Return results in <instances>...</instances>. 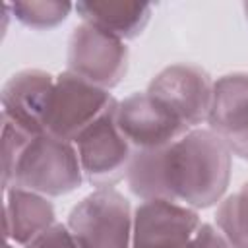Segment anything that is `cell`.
<instances>
[{
    "label": "cell",
    "instance_id": "2e32d148",
    "mask_svg": "<svg viewBox=\"0 0 248 248\" xmlns=\"http://www.w3.org/2000/svg\"><path fill=\"white\" fill-rule=\"evenodd\" d=\"M35 136L25 132L23 128L12 124L10 120L2 118V188L4 192L12 184V176L16 170V165L27 147V143Z\"/></svg>",
    "mask_w": 248,
    "mask_h": 248
},
{
    "label": "cell",
    "instance_id": "9c48e42d",
    "mask_svg": "<svg viewBox=\"0 0 248 248\" xmlns=\"http://www.w3.org/2000/svg\"><path fill=\"white\" fill-rule=\"evenodd\" d=\"M200 225L198 209L170 200H141L134 207L130 248H186Z\"/></svg>",
    "mask_w": 248,
    "mask_h": 248
},
{
    "label": "cell",
    "instance_id": "ffe728a7",
    "mask_svg": "<svg viewBox=\"0 0 248 248\" xmlns=\"http://www.w3.org/2000/svg\"><path fill=\"white\" fill-rule=\"evenodd\" d=\"M4 248H19V246H16V244H12V242H6V246Z\"/></svg>",
    "mask_w": 248,
    "mask_h": 248
},
{
    "label": "cell",
    "instance_id": "5bb4252c",
    "mask_svg": "<svg viewBox=\"0 0 248 248\" xmlns=\"http://www.w3.org/2000/svg\"><path fill=\"white\" fill-rule=\"evenodd\" d=\"M215 225L232 248H248V182L217 203Z\"/></svg>",
    "mask_w": 248,
    "mask_h": 248
},
{
    "label": "cell",
    "instance_id": "6da1fadb",
    "mask_svg": "<svg viewBox=\"0 0 248 248\" xmlns=\"http://www.w3.org/2000/svg\"><path fill=\"white\" fill-rule=\"evenodd\" d=\"M232 155L209 128H194L155 151H136L126 172L140 200H170L192 209L219 203L231 182Z\"/></svg>",
    "mask_w": 248,
    "mask_h": 248
},
{
    "label": "cell",
    "instance_id": "8992f818",
    "mask_svg": "<svg viewBox=\"0 0 248 248\" xmlns=\"http://www.w3.org/2000/svg\"><path fill=\"white\" fill-rule=\"evenodd\" d=\"M213 83L215 79L202 66L176 62L157 72L145 91L155 103L194 130L207 124Z\"/></svg>",
    "mask_w": 248,
    "mask_h": 248
},
{
    "label": "cell",
    "instance_id": "30bf717a",
    "mask_svg": "<svg viewBox=\"0 0 248 248\" xmlns=\"http://www.w3.org/2000/svg\"><path fill=\"white\" fill-rule=\"evenodd\" d=\"M207 128L225 141L231 155L248 161V72L215 79Z\"/></svg>",
    "mask_w": 248,
    "mask_h": 248
},
{
    "label": "cell",
    "instance_id": "7c38bea8",
    "mask_svg": "<svg viewBox=\"0 0 248 248\" xmlns=\"http://www.w3.org/2000/svg\"><path fill=\"white\" fill-rule=\"evenodd\" d=\"M56 223L50 198L23 188L6 190L4 232L6 240L23 248Z\"/></svg>",
    "mask_w": 248,
    "mask_h": 248
},
{
    "label": "cell",
    "instance_id": "9a60e30c",
    "mask_svg": "<svg viewBox=\"0 0 248 248\" xmlns=\"http://www.w3.org/2000/svg\"><path fill=\"white\" fill-rule=\"evenodd\" d=\"M8 6L14 14V19L37 31H48L58 27L68 19L70 12L76 8V4L60 0H19Z\"/></svg>",
    "mask_w": 248,
    "mask_h": 248
},
{
    "label": "cell",
    "instance_id": "3957f363",
    "mask_svg": "<svg viewBox=\"0 0 248 248\" xmlns=\"http://www.w3.org/2000/svg\"><path fill=\"white\" fill-rule=\"evenodd\" d=\"M66 225L81 248H130L134 207L116 188H95L72 207Z\"/></svg>",
    "mask_w": 248,
    "mask_h": 248
},
{
    "label": "cell",
    "instance_id": "52a82bcc",
    "mask_svg": "<svg viewBox=\"0 0 248 248\" xmlns=\"http://www.w3.org/2000/svg\"><path fill=\"white\" fill-rule=\"evenodd\" d=\"M130 50L126 41L81 21L68 41V72L110 91L128 72Z\"/></svg>",
    "mask_w": 248,
    "mask_h": 248
},
{
    "label": "cell",
    "instance_id": "5b68a950",
    "mask_svg": "<svg viewBox=\"0 0 248 248\" xmlns=\"http://www.w3.org/2000/svg\"><path fill=\"white\" fill-rule=\"evenodd\" d=\"M116 103L74 141L83 178L95 188H112L116 182L126 178L128 167L136 153L118 128Z\"/></svg>",
    "mask_w": 248,
    "mask_h": 248
},
{
    "label": "cell",
    "instance_id": "7a4b0ae2",
    "mask_svg": "<svg viewBox=\"0 0 248 248\" xmlns=\"http://www.w3.org/2000/svg\"><path fill=\"white\" fill-rule=\"evenodd\" d=\"M83 182L85 178L76 145L43 132L23 149L10 188H23L46 198H58L78 190Z\"/></svg>",
    "mask_w": 248,
    "mask_h": 248
},
{
    "label": "cell",
    "instance_id": "d6986e66",
    "mask_svg": "<svg viewBox=\"0 0 248 248\" xmlns=\"http://www.w3.org/2000/svg\"><path fill=\"white\" fill-rule=\"evenodd\" d=\"M242 8H244V16H246V19H248V2H244Z\"/></svg>",
    "mask_w": 248,
    "mask_h": 248
},
{
    "label": "cell",
    "instance_id": "e0dca14e",
    "mask_svg": "<svg viewBox=\"0 0 248 248\" xmlns=\"http://www.w3.org/2000/svg\"><path fill=\"white\" fill-rule=\"evenodd\" d=\"M23 248H81V244L76 240L66 223H54L48 231Z\"/></svg>",
    "mask_w": 248,
    "mask_h": 248
},
{
    "label": "cell",
    "instance_id": "277c9868",
    "mask_svg": "<svg viewBox=\"0 0 248 248\" xmlns=\"http://www.w3.org/2000/svg\"><path fill=\"white\" fill-rule=\"evenodd\" d=\"M114 103L116 99L110 91L64 70L54 76V87L45 116V132L74 143L78 136Z\"/></svg>",
    "mask_w": 248,
    "mask_h": 248
},
{
    "label": "cell",
    "instance_id": "4fadbf2b",
    "mask_svg": "<svg viewBox=\"0 0 248 248\" xmlns=\"http://www.w3.org/2000/svg\"><path fill=\"white\" fill-rule=\"evenodd\" d=\"M74 10L81 21L97 25L122 41L140 37L153 14V6L141 2H78Z\"/></svg>",
    "mask_w": 248,
    "mask_h": 248
},
{
    "label": "cell",
    "instance_id": "ba28073f",
    "mask_svg": "<svg viewBox=\"0 0 248 248\" xmlns=\"http://www.w3.org/2000/svg\"><path fill=\"white\" fill-rule=\"evenodd\" d=\"M116 122L134 151L163 149L190 132L186 124L155 103L147 91H136L118 101Z\"/></svg>",
    "mask_w": 248,
    "mask_h": 248
},
{
    "label": "cell",
    "instance_id": "ac0fdd59",
    "mask_svg": "<svg viewBox=\"0 0 248 248\" xmlns=\"http://www.w3.org/2000/svg\"><path fill=\"white\" fill-rule=\"evenodd\" d=\"M186 248H232L227 236L217 229V225L203 223L198 227Z\"/></svg>",
    "mask_w": 248,
    "mask_h": 248
},
{
    "label": "cell",
    "instance_id": "8fae6325",
    "mask_svg": "<svg viewBox=\"0 0 248 248\" xmlns=\"http://www.w3.org/2000/svg\"><path fill=\"white\" fill-rule=\"evenodd\" d=\"M52 87L54 76L45 70L27 68L16 72L6 79L0 91L2 118L33 136L43 134Z\"/></svg>",
    "mask_w": 248,
    "mask_h": 248
}]
</instances>
